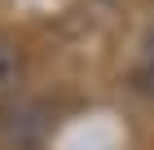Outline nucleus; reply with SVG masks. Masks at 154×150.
<instances>
[{
  "label": "nucleus",
  "instance_id": "1",
  "mask_svg": "<svg viewBox=\"0 0 154 150\" xmlns=\"http://www.w3.org/2000/svg\"><path fill=\"white\" fill-rule=\"evenodd\" d=\"M18 80H22V49L0 31V97L18 88Z\"/></svg>",
  "mask_w": 154,
  "mask_h": 150
},
{
  "label": "nucleus",
  "instance_id": "2",
  "mask_svg": "<svg viewBox=\"0 0 154 150\" xmlns=\"http://www.w3.org/2000/svg\"><path fill=\"white\" fill-rule=\"evenodd\" d=\"M137 84H141L145 93H154V40H150V44H145L141 62H137Z\"/></svg>",
  "mask_w": 154,
  "mask_h": 150
}]
</instances>
